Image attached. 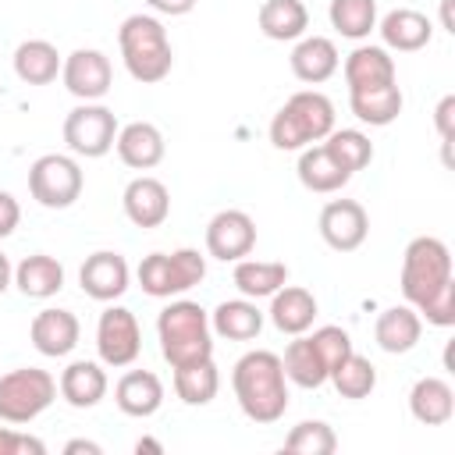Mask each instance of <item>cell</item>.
<instances>
[{
    "label": "cell",
    "mask_w": 455,
    "mask_h": 455,
    "mask_svg": "<svg viewBox=\"0 0 455 455\" xmlns=\"http://www.w3.org/2000/svg\"><path fill=\"white\" fill-rule=\"evenodd\" d=\"M231 387H235L238 409L252 423H277L288 409V377L277 352H267V348L245 352L231 370Z\"/></svg>",
    "instance_id": "obj_1"
},
{
    "label": "cell",
    "mask_w": 455,
    "mask_h": 455,
    "mask_svg": "<svg viewBox=\"0 0 455 455\" xmlns=\"http://www.w3.org/2000/svg\"><path fill=\"white\" fill-rule=\"evenodd\" d=\"M117 46L128 75L142 85H156L174 68V50L167 39V28L153 14H128L117 28Z\"/></svg>",
    "instance_id": "obj_2"
},
{
    "label": "cell",
    "mask_w": 455,
    "mask_h": 455,
    "mask_svg": "<svg viewBox=\"0 0 455 455\" xmlns=\"http://www.w3.org/2000/svg\"><path fill=\"white\" fill-rule=\"evenodd\" d=\"M156 338H160V352L171 363V370L213 355L210 313L199 302H192V299H174L171 306L160 309V316H156Z\"/></svg>",
    "instance_id": "obj_3"
},
{
    "label": "cell",
    "mask_w": 455,
    "mask_h": 455,
    "mask_svg": "<svg viewBox=\"0 0 455 455\" xmlns=\"http://www.w3.org/2000/svg\"><path fill=\"white\" fill-rule=\"evenodd\" d=\"M331 128H334V103L316 89H302V92H291L284 107L274 114L270 142L284 153H295L313 142H323Z\"/></svg>",
    "instance_id": "obj_4"
},
{
    "label": "cell",
    "mask_w": 455,
    "mask_h": 455,
    "mask_svg": "<svg viewBox=\"0 0 455 455\" xmlns=\"http://www.w3.org/2000/svg\"><path fill=\"white\" fill-rule=\"evenodd\" d=\"M455 277H451V252L441 238L434 235H419L405 245L402 252V295L412 309H419L430 295H437L441 288H448Z\"/></svg>",
    "instance_id": "obj_5"
},
{
    "label": "cell",
    "mask_w": 455,
    "mask_h": 455,
    "mask_svg": "<svg viewBox=\"0 0 455 455\" xmlns=\"http://www.w3.org/2000/svg\"><path fill=\"white\" fill-rule=\"evenodd\" d=\"M139 284L153 299H174L196 288L206 277V256L199 249H174V252H149L135 270Z\"/></svg>",
    "instance_id": "obj_6"
},
{
    "label": "cell",
    "mask_w": 455,
    "mask_h": 455,
    "mask_svg": "<svg viewBox=\"0 0 455 455\" xmlns=\"http://www.w3.org/2000/svg\"><path fill=\"white\" fill-rule=\"evenodd\" d=\"M57 398V380L39 366H18L0 377V419L11 427L32 423Z\"/></svg>",
    "instance_id": "obj_7"
},
{
    "label": "cell",
    "mask_w": 455,
    "mask_h": 455,
    "mask_svg": "<svg viewBox=\"0 0 455 455\" xmlns=\"http://www.w3.org/2000/svg\"><path fill=\"white\" fill-rule=\"evenodd\" d=\"M85 188V174L75 156L68 153H43L28 167V192L46 210H68L78 203Z\"/></svg>",
    "instance_id": "obj_8"
},
{
    "label": "cell",
    "mask_w": 455,
    "mask_h": 455,
    "mask_svg": "<svg viewBox=\"0 0 455 455\" xmlns=\"http://www.w3.org/2000/svg\"><path fill=\"white\" fill-rule=\"evenodd\" d=\"M117 117L110 107H103L100 100L96 103H78L68 117H64V142L75 156H85V160H96V156H107L114 149V139H117Z\"/></svg>",
    "instance_id": "obj_9"
},
{
    "label": "cell",
    "mask_w": 455,
    "mask_h": 455,
    "mask_svg": "<svg viewBox=\"0 0 455 455\" xmlns=\"http://www.w3.org/2000/svg\"><path fill=\"white\" fill-rule=\"evenodd\" d=\"M96 352H100V363L103 366H132L142 352V331H139V320L132 309L124 306H107L100 313V323H96Z\"/></svg>",
    "instance_id": "obj_10"
},
{
    "label": "cell",
    "mask_w": 455,
    "mask_h": 455,
    "mask_svg": "<svg viewBox=\"0 0 455 455\" xmlns=\"http://www.w3.org/2000/svg\"><path fill=\"white\" fill-rule=\"evenodd\" d=\"M60 82L64 89L82 100V103H96L110 92L114 85V68H110V57L103 50H92V46H82L75 53L64 57L60 64Z\"/></svg>",
    "instance_id": "obj_11"
},
{
    "label": "cell",
    "mask_w": 455,
    "mask_h": 455,
    "mask_svg": "<svg viewBox=\"0 0 455 455\" xmlns=\"http://www.w3.org/2000/svg\"><path fill=\"white\" fill-rule=\"evenodd\" d=\"M256 249V220L245 210H220L206 224V252L220 263H235Z\"/></svg>",
    "instance_id": "obj_12"
},
{
    "label": "cell",
    "mask_w": 455,
    "mask_h": 455,
    "mask_svg": "<svg viewBox=\"0 0 455 455\" xmlns=\"http://www.w3.org/2000/svg\"><path fill=\"white\" fill-rule=\"evenodd\" d=\"M370 235V217L355 199H331L320 210V238L334 252H355Z\"/></svg>",
    "instance_id": "obj_13"
},
{
    "label": "cell",
    "mask_w": 455,
    "mask_h": 455,
    "mask_svg": "<svg viewBox=\"0 0 455 455\" xmlns=\"http://www.w3.org/2000/svg\"><path fill=\"white\" fill-rule=\"evenodd\" d=\"M128 281H132V270H128V259L121 252H110V249H100L92 256H85L82 270H78V284L89 299L96 302H114L128 291Z\"/></svg>",
    "instance_id": "obj_14"
},
{
    "label": "cell",
    "mask_w": 455,
    "mask_h": 455,
    "mask_svg": "<svg viewBox=\"0 0 455 455\" xmlns=\"http://www.w3.org/2000/svg\"><path fill=\"white\" fill-rule=\"evenodd\" d=\"M121 206H124V217L135 228H160L171 217V192H167V185L160 178L139 174V178H132L124 185Z\"/></svg>",
    "instance_id": "obj_15"
},
{
    "label": "cell",
    "mask_w": 455,
    "mask_h": 455,
    "mask_svg": "<svg viewBox=\"0 0 455 455\" xmlns=\"http://www.w3.org/2000/svg\"><path fill=\"white\" fill-rule=\"evenodd\" d=\"M28 338H32L39 355L60 359L78 345L82 323H78V316L71 309H39L32 316V323H28Z\"/></svg>",
    "instance_id": "obj_16"
},
{
    "label": "cell",
    "mask_w": 455,
    "mask_h": 455,
    "mask_svg": "<svg viewBox=\"0 0 455 455\" xmlns=\"http://www.w3.org/2000/svg\"><path fill=\"white\" fill-rule=\"evenodd\" d=\"M114 149L121 156L124 167L132 171H153L164 153H167V142H164V132L149 121H132L124 128H117V139H114Z\"/></svg>",
    "instance_id": "obj_17"
},
{
    "label": "cell",
    "mask_w": 455,
    "mask_h": 455,
    "mask_svg": "<svg viewBox=\"0 0 455 455\" xmlns=\"http://www.w3.org/2000/svg\"><path fill=\"white\" fill-rule=\"evenodd\" d=\"M316 320V299L309 288L302 284H281L274 295H270V323L281 331V334H306Z\"/></svg>",
    "instance_id": "obj_18"
},
{
    "label": "cell",
    "mask_w": 455,
    "mask_h": 455,
    "mask_svg": "<svg viewBox=\"0 0 455 455\" xmlns=\"http://www.w3.org/2000/svg\"><path fill=\"white\" fill-rule=\"evenodd\" d=\"M380 39H384V50H398V53H416L430 43L434 36V25L427 14L412 11V7H395L380 18Z\"/></svg>",
    "instance_id": "obj_19"
},
{
    "label": "cell",
    "mask_w": 455,
    "mask_h": 455,
    "mask_svg": "<svg viewBox=\"0 0 455 455\" xmlns=\"http://www.w3.org/2000/svg\"><path fill=\"white\" fill-rule=\"evenodd\" d=\"M288 60H291V75H295L299 82H306V85L327 82V78L338 71V64H341L338 46H334V39H327V36H302V39L295 43V50H291Z\"/></svg>",
    "instance_id": "obj_20"
},
{
    "label": "cell",
    "mask_w": 455,
    "mask_h": 455,
    "mask_svg": "<svg viewBox=\"0 0 455 455\" xmlns=\"http://www.w3.org/2000/svg\"><path fill=\"white\" fill-rule=\"evenodd\" d=\"M57 391L75 409H92L107 398V370L92 359H75L57 380Z\"/></svg>",
    "instance_id": "obj_21"
},
{
    "label": "cell",
    "mask_w": 455,
    "mask_h": 455,
    "mask_svg": "<svg viewBox=\"0 0 455 455\" xmlns=\"http://www.w3.org/2000/svg\"><path fill=\"white\" fill-rule=\"evenodd\" d=\"M114 402L124 416L146 419L164 405V384L153 370H128L117 384H114Z\"/></svg>",
    "instance_id": "obj_22"
},
{
    "label": "cell",
    "mask_w": 455,
    "mask_h": 455,
    "mask_svg": "<svg viewBox=\"0 0 455 455\" xmlns=\"http://www.w3.org/2000/svg\"><path fill=\"white\" fill-rule=\"evenodd\" d=\"M419 334H423V316L412 309V306H387L377 323H373V338L384 352L391 355H405L419 345Z\"/></svg>",
    "instance_id": "obj_23"
},
{
    "label": "cell",
    "mask_w": 455,
    "mask_h": 455,
    "mask_svg": "<svg viewBox=\"0 0 455 455\" xmlns=\"http://www.w3.org/2000/svg\"><path fill=\"white\" fill-rule=\"evenodd\" d=\"M409 412L423 427H444L455 416V391L444 377H419L409 391Z\"/></svg>",
    "instance_id": "obj_24"
},
{
    "label": "cell",
    "mask_w": 455,
    "mask_h": 455,
    "mask_svg": "<svg viewBox=\"0 0 455 455\" xmlns=\"http://www.w3.org/2000/svg\"><path fill=\"white\" fill-rule=\"evenodd\" d=\"M210 331L217 338L228 341H252L263 331V309L256 306V299H224L213 313H210Z\"/></svg>",
    "instance_id": "obj_25"
},
{
    "label": "cell",
    "mask_w": 455,
    "mask_h": 455,
    "mask_svg": "<svg viewBox=\"0 0 455 455\" xmlns=\"http://www.w3.org/2000/svg\"><path fill=\"white\" fill-rule=\"evenodd\" d=\"M345 82L348 92L355 89H377V85H391L395 82V57L384 46H355L345 57Z\"/></svg>",
    "instance_id": "obj_26"
},
{
    "label": "cell",
    "mask_w": 455,
    "mask_h": 455,
    "mask_svg": "<svg viewBox=\"0 0 455 455\" xmlns=\"http://www.w3.org/2000/svg\"><path fill=\"white\" fill-rule=\"evenodd\" d=\"M299 181L309 188V192H320V196H331V192H338V188H345L348 185V171L327 153V146L323 142H313V146H306V149H299Z\"/></svg>",
    "instance_id": "obj_27"
},
{
    "label": "cell",
    "mask_w": 455,
    "mask_h": 455,
    "mask_svg": "<svg viewBox=\"0 0 455 455\" xmlns=\"http://www.w3.org/2000/svg\"><path fill=\"white\" fill-rule=\"evenodd\" d=\"M259 32L274 43H291V39H302L306 28H309V11L302 0H263L259 4Z\"/></svg>",
    "instance_id": "obj_28"
},
{
    "label": "cell",
    "mask_w": 455,
    "mask_h": 455,
    "mask_svg": "<svg viewBox=\"0 0 455 455\" xmlns=\"http://www.w3.org/2000/svg\"><path fill=\"white\" fill-rule=\"evenodd\" d=\"M348 107H352V114H355L363 124H370V128H387L391 121H398V114H402V107H405V96H402V89L391 82V85L348 92Z\"/></svg>",
    "instance_id": "obj_29"
},
{
    "label": "cell",
    "mask_w": 455,
    "mask_h": 455,
    "mask_svg": "<svg viewBox=\"0 0 455 455\" xmlns=\"http://www.w3.org/2000/svg\"><path fill=\"white\" fill-rule=\"evenodd\" d=\"M14 284L25 299H50L64 288V267L46 252H32L14 267Z\"/></svg>",
    "instance_id": "obj_30"
},
{
    "label": "cell",
    "mask_w": 455,
    "mask_h": 455,
    "mask_svg": "<svg viewBox=\"0 0 455 455\" xmlns=\"http://www.w3.org/2000/svg\"><path fill=\"white\" fill-rule=\"evenodd\" d=\"M60 64H64V57L46 39H25L14 50V75L25 85H50V82H57Z\"/></svg>",
    "instance_id": "obj_31"
},
{
    "label": "cell",
    "mask_w": 455,
    "mask_h": 455,
    "mask_svg": "<svg viewBox=\"0 0 455 455\" xmlns=\"http://www.w3.org/2000/svg\"><path fill=\"white\" fill-rule=\"evenodd\" d=\"M235 288L245 299H270L281 284H288V267L281 259H235Z\"/></svg>",
    "instance_id": "obj_32"
},
{
    "label": "cell",
    "mask_w": 455,
    "mask_h": 455,
    "mask_svg": "<svg viewBox=\"0 0 455 455\" xmlns=\"http://www.w3.org/2000/svg\"><path fill=\"white\" fill-rule=\"evenodd\" d=\"M217 391H220V373H217L213 355L188 363V366H174V395L185 405H210Z\"/></svg>",
    "instance_id": "obj_33"
},
{
    "label": "cell",
    "mask_w": 455,
    "mask_h": 455,
    "mask_svg": "<svg viewBox=\"0 0 455 455\" xmlns=\"http://www.w3.org/2000/svg\"><path fill=\"white\" fill-rule=\"evenodd\" d=\"M281 366H284V377H288L291 384L306 387V391L327 384V366H323V359L316 355L309 334H295V341H288V348H284V355H281Z\"/></svg>",
    "instance_id": "obj_34"
},
{
    "label": "cell",
    "mask_w": 455,
    "mask_h": 455,
    "mask_svg": "<svg viewBox=\"0 0 455 455\" xmlns=\"http://www.w3.org/2000/svg\"><path fill=\"white\" fill-rule=\"evenodd\" d=\"M327 380L334 384V391H338L341 398L359 402V398H370V395H373V387H377V366H373L366 355H359V352L352 348V352L331 370Z\"/></svg>",
    "instance_id": "obj_35"
},
{
    "label": "cell",
    "mask_w": 455,
    "mask_h": 455,
    "mask_svg": "<svg viewBox=\"0 0 455 455\" xmlns=\"http://www.w3.org/2000/svg\"><path fill=\"white\" fill-rule=\"evenodd\" d=\"M327 18L345 39H366L377 28V0H331Z\"/></svg>",
    "instance_id": "obj_36"
},
{
    "label": "cell",
    "mask_w": 455,
    "mask_h": 455,
    "mask_svg": "<svg viewBox=\"0 0 455 455\" xmlns=\"http://www.w3.org/2000/svg\"><path fill=\"white\" fill-rule=\"evenodd\" d=\"M323 146H327V153H331L348 174L370 167V160H373V142H370V135H363L359 128H331V135L323 139Z\"/></svg>",
    "instance_id": "obj_37"
},
{
    "label": "cell",
    "mask_w": 455,
    "mask_h": 455,
    "mask_svg": "<svg viewBox=\"0 0 455 455\" xmlns=\"http://www.w3.org/2000/svg\"><path fill=\"white\" fill-rule=\"evenodd\" d=\"M334 448H338V437L323 419H302L284 437V451H295V455H331Z\"/></svg>",
    "instance_id": "obj_38"
},
{
    "label": "cell",
    "mask_w": 455,
    "mask_h": 455,
    "mask_svg": "<svg viewBox=\"0 0 455 455\" xmlns=\"http://www.w3.org/2000/svg\"><path fill=\"white\" fill-rule=\"evenodd\" d=\"M309 341H313V348H316V355L323 359V366H327V377H331V370L352 352V338H348V331L345 327H338V323H327V327H316L313 334H309Z\"/></svg>",
    "instance_id": "obj_39"
},
{
    "label": "cell",
    "mask_w": 455,
    "mask_h": 455,
    "mask_svg": "<svg viewBox=\"0 0 455 455\" xmlns=\"http://www.w3.org/2000/svg\"><path fill=\"white\" fill-rule=\"evenodd\" d=\"M416 313H419L427 323H434V327H451V323H455V281H451L448 288H441L437 295H430Z\"/></svg>",
    "instance_id": "obj_40"
},
{
    "label": "cell",
    "mask_w": 455,
    "mask_h": 455,
    "mask_svg": "<svg viewBox=\"0 0 455 455\" xmlns=\"http://www.w3.org/2000/svg\"><path fill=\"white\" fill-rule=\"evenodd\" d=\"M46 444L39 437L18 434L14 427H0V455H43Z\"/></svg>",
    "instance_id": "obj_41"
},
{
    "label": "cell",
    "mask_w": 455,
    "mask_h": 455,
    "mask_svg": "<svg viewBox=\"0 0 455 455\" xmlns=\"http://www.w3.org/2000/svg\"><path fill=\"white\" fill-rule=\"evenodd\" d=\"M434 124H437L441 142L448 146L451 135H455V96H444V100L437 103V110H434Z\"/></svg>",
    "instance_id": "obj_42"
},
{
    "label": "cell",
    "mask_w": 455,
    "mask_h": 455,
    "mask_svg": "<svg viewBox=\"0 0 455 455\" xmlns=\"http://www.w3.org/2000/svg\"><path fill=\"white\" fill-rule=\"evenodd\" d=\"M18 220H21V206H18V199H14L11 192H4V188H0V238L14 235Z\"/></svg>",
    "instance_id": "obj_43"
},
{
    "label": "cell",
    "mask_w": 455,
    "mask_h": 455,
    "mask_svg": "<svg viewBox=\"0 0 455 455\" xmlns=\"http://www.w3.org/2000/svg\"><path fill=\"white\" fill-rule=\"evenodd\" d=\"M156 14H171V18H181V14H188L199 0H146Z\"/></svg>",
    "instance_id": "obj_44"
},
{
    "label": "cell",
    "mask_w": 455,
    "mask_h": 455,
    "mask_svg": "<svg viewBox=\"0 0 455 455\" xmlns=\"http://www.w3.org/2000/svg\"><path fill=\"white\" fill-rule=\"evenodd\" d=\"M78 451H85V455H100V444H96V441H85V437H75V441L64 444V455H78Z\"/></svg>",
    "instance_id": "obj_45"
},
{
    "label": "cell",
    "mask_w": 455,
    "mask_h": 455,
    "mask_svg": "<svg viewBox=\"0 0 455 455\" xmlns=\"http://www.w3.org/2000/svg\"><path fill=\"white\" fill-rule=\"evenodd\" d=\"M11 284H14V267H11V259L0 252V295H4Z\"/></svg>",
    "instance_id": "obj_46"
},
{
    "label": "cell",
    "mask_w": 455,
    "mask_h": 455,
    "mask_svg": "<svg viewBox=\"0 0 455 455\" xmlns=\"http://www.w3.org/2000/svg\"><path fill=\"white\" fill-rule=\"evenodd\" d=\"M135 451H139V455H142V451H164V444H160V441H153V437H142V441L135 444Z\"/></svg>",
    "instance_id": "obj_47"
},
{
    "label": "cell",
    "mask_w": 455,
    "mask_h": 455,
    "mask_svg": "<svg viewBox=\"0 0 455 455\" xmlns=\"http://www.w3.org/2000/svg\"><path fill=\"white\" fill-rule=\"evenodd\" d=\"M441 25H444L448 32H455V28H451V0H441Z\"/></svg>",
    "instance_id": "obj_48"
}]
</instances>
